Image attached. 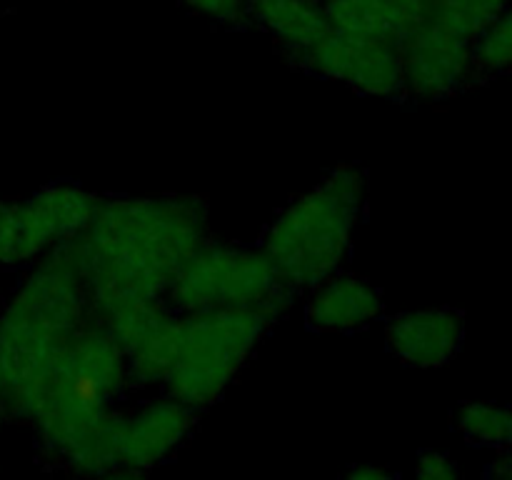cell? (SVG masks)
I'll return each mask as SVG.
<instances>
[{"label": "cell", "instance_id": "cell-7", "mask_svg": "<svg viewBox=\"0 0 512 480\" xmlns=\"http://www.w3.org/2000/svg\"><path fill=\"white\" fill-rule=\"evenodd\" d=\"M100 198L75 185H53L23 203H0V263L15 265L78 238Z\"/></svg>", "mask_w": 512, "mask_h": 480}, {"label": "cell", "instance_id": "cell-24", "mask_svg": "<svg viewBox=\"0 0 512 480\" xmlns=\"http://www.w3.org/2000/svg\"><path fill=\"white\" fill-rule=\"evenodd\" d=\"M510 5H512V0H510Z\"/></svg>", "mask_w": 512, "mask_h": 480}, {"label": "cell", "instance_id": "cell-1", "mask_svg": "<svg viewBox=\"0 0 512 480\" xmlns=\"http://www.w3.org/2000/svg\"><path fill=\"white\" fill-rule=\"evenodd\" d=\"M203 243V210L183 198L100 200L73 240L90 305L105 315L130 303H158Z\"/></svg>", "mask_w": 512, "mask_h": 480}, {"label": "cell", "instance_id": "cell-5", "mask_svg": "<svg viewBox=\"0 0 512 480\" xmlns=\"http://www.w3.org/2000/svg\"><path fill=\"white\" fill-rule=\"evenodd\" d=\"M283 303L273 300L263 305L208 308L185 318L183 348L165 380L170 395L195 410L215 403L268 333Z\"/></svg>", "mask_w": 512, "mask_h": 480}, {"label": "cell", "instance_id": "cell-23", "mask_svg": "<svg viewBox=\"0 0 512 480\" xmlns=\"http://www.w3.org/2000/svg\"><path fill=\"white\" fill-rule=\"evenodd\" d=\"M0 395H3V373H0Z\"/></svg>", "mask_w": 512, "mask_h": 480}, {"label": "cell", "instance_id": "cell-17", "mask_svg": "<svg viewBox=\"0 0 512 480\" xmlns=\"http://www.w3.org/2000/svg\"><path fill=\"white\" fill-rule=\"evenodd\" d=\"M510 0H435L433 20L450 33L475 43L493 20L508 10Z\"/></svg>", "mask_w": 512, "mask_h": 480}, {"label": "cell", "instance_id": "cell-18", "mask_svg": "<svg viewBox=\"0 0 512 480\" xmlns=\"http://www.w3.org/2000/svg\"><path fill=\"white\" fill-rule=\"evenodd\" d=\"M473 60L480 73L512 70V5L475 38Z\"/></svg>", "mask_w": 512, "mask_h": 480}, {"label": "cell", "instance_id": "cell-14", "mask_svg": "<svg viewBox=\"0 0 512 480\" xmlns=\"http://www.w3.org/2000/svg\"><path fill=\"white\" fill-rule=\"evenodd\" d=\"M183 348V320L163 313V318L150 328V333L125 355L128 375L140 383H165L178 363Z\"/></svg>", "mask_w": 512, "mask_h": 480}, {"label": "cell", "instance_id": "cell-11", "mask_svg": "<svg viewBox=\"0 0 512 480\" xmlns=\"http://www.w3.org/2000/svg\"><path fill=\"white\" fill-rule=\"evenodd\" d=\"M463 335V315L453 308L413 310L388 325L390 350L410 368H440L450 363Z\"/></svg>", "mask_w": 512, "mask_h": 480}, {"label": "cell", "instance_id": "cell-12", "mask_svg": "<svg viewBox=\"0 0 512 480\" xmlns=\"http://www.w3.org/2000/svg\"><path fill=\"white\" fill-rule=\"evenodd\" d=\"M383 313V298L368 280L358 275H330L315 285L305 308V318L313 328L345 333L373 323Z\"/></svg>", "mask_w": 512, "mask_h": 480}, {"label": "cell", "instance_id": "cell-19", "mask_svg": "<svg viewBox=\"0 0 512 480\" xmlns=\"http://www.w3.org/2000/svg\"><path fill=\"white\" fill-rule=\"evenodd\" d=\"M458 465L443 450H425L420 453L418 465H415V475L423 480H453L458 478Z\"/></svg>", "mask_w": 512, "mask_h": 480}, {"label": "cell", "instance_id": "cell-4", "mask_svg": "<svg viewBox=\"0 0 512 480\" xmlns=\"http://www.w3.org/2000/svg\"><path fill=\"white\" fill-rule=\"evenodd\" d=\"M363 195V175L338 168L275 218L263 253L285 288H315L335 275L348 255Z\"/></svg>", "mask_w": 512, "mask_h": 480}, {"label": "cell", "instance_id": "cell-13", "mask_svg": "<svg viewBox=\"0 0 512 480\" xmlns=\"http://www.w3.org/2000/svg\"><path fill=\"white\" fill-rule=\"evenodd\" d=\"M245 3L265 30L300 53L318 43L333 28L325 8L315 0H245Z\"/></svg>", "mask_w": 512, "mask_h": 480}, {"label": "cell", "instance_id": "cell-22", "mask_svg": "<svg viewBox=\"0 0 512 480\" xmlns=\"http://www.w3.org/2000/svg\"><path fill=\"white\" fill-rule=\"evenodd\" d=\"M350 478L353 480H383V478H390V470L378 468V465H358V468L350 470Z\"/></svg>", "mask_w": 512, "mask_h": 480}, {"label": "cell", "instance_id": "cell-21", "mask_svg": "<svg viewBox=\"0 0 512 480\" xmlns=\"http://www.w3.org/2000/svg\"><path fill=\"white\" fill-rule=\"evenodd\" d=\"M490 478H512V445L510 448H498V455L488 468Z\"/></svg>", "mask_w": 512, "mask_h": 480}, {"label": "cell", "instance_id": "cell-10", "mask_svg": "<svg viewBox=\"0 0 512 480\" xmlns=\"http://www.w3.org/2000/svg\"><path fill=\"white\" fill-rule=\"evenodd\" d=\"M195 425V408L178 398L145 405L130 418H115V473H143L163 463Z\"/></svg>", "mask_w": 512, "mask_h": 480}, {"label": "cell", "instance_id": "cell-6", "mask_svg": "<svg viewBox=\"0 0 512 480\" xmlns=\"http://www.w3.org/2000/svg\"><path fill=\"white\" fill-rule=\"evenodd\" d=\"M288 290L263 250L203 243L185 260L170 285L175 305L190 313L273 303V300H285Z\"/></svg>", "mask_w": 512, "mask_h": 480}, {"label": "cell", "instance_id": "cell-8", "mask_svg": "<svg viewBox=\"0 0 512 480\" xmlns=\"http://www.w3.org/2000/svg\"><path fill=\"white\" fill-rule=\"evenodd\" d=\"M303 58L315 73L368 95H395L405 88L400 43L330 28Z\"/></svg>", "mask_w": 512, "mask_h": 480}, {"label": "cell", "instance_id": "cell-9", "mask_svg": "<svg viewBox=\"0 0 512 480\" xmlns=\"http://www.w3.org/2000/svg\"><path fill=\"white\" fill-rule=\"evenodd\" d=\"M405 88L425 100H440L463 88L475 73L473 43L433 18L400 40Z\"/></svg>", "mask_w": 512, "mask_h": 480}, {"label": "cell", "instance_id": "cell-3", "mask_svg": "<svg viewBox=\"0 0 512 480\" xmlns=\"http://www.w3.org/2000/svg\"><path fill=\"white\" fill-rule=\"evenodd\" d=\"M90 300L70 243L55 245L0 318V400L33 418L50 373L83 328Z\"/></svg>", "mask_w": 512, "mask_h": 480}, {"label": "cell", "instance_id": "cell-16", "mask_svg": "<svg viewBox=\"0 0 512 480\" xmlns=\"http://www.w3.org/2000/svg\"><path fill=\"white\" fill-rule=\"evenodd\" d=\"M455 428L465 440L485 448H510L512 408L498 403H468L455 415Z\"/></svg>", "mask_w": 512, "mask_h": 480}, {"label": "cell", "instance_id": "cell-20", "mask_svg": "<svg viewBox=\"0 0 512 480\" xmlns=\"http://www.w3.org/2000/svg\"><path fill=\"white\" fill-rule=\"evenodd\" d=\"M180 3L213 20H223V23H235L243 18L245 10V0H180Z\"/></svg>", "mask_w": 512, "mask_h": 480}, {"label": "cell", "instance_id": "cell-15", "mask_svg": "<svg viewBox=\"0 0 512 480\" xmlns=\"http://www.w3.org/2000/svg\"><path fill=\"white\" fill-rule=\"evenodd\" d=\"M335 30L355 35H373L400 43L405 28L388 0H328L323 5Z\"/></svg>", "mask_w": 512, "mask_h": 480}, {"label": "cell", "instance_id": "cell-2", "mask_svg": "<svg viewBox=\"0 0 512 480\" xmlns=\"http://www.w3.org/2000/svg\"><path fill=\"white\" fill-rule=\"evenodd\" d=\"M128 378V360L113 335L80 328L45 383L33 420L43 443L80 473H113L110 405Z\"/></svg>", "mask_w": 512, "mask_h": 480}]
</instances>
